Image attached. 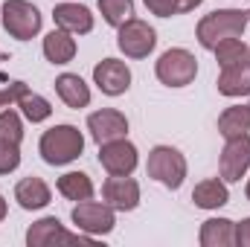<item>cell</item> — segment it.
Here are the masks:
<instances>
[{"label":"cell","mask_w":250,"mask_h":247,"mask_svg":"<svg viewBox=\"0 0 250 247\" xmlns=\"http://www.w3.org/2000/svg\"><path fill=\"white\" fill-rule=\"evenodd\" d=\"M84 151V134L76 125H53L38 140V154L47 166H67Z\"/></svg>","instance_id":"6da1fadb"},{"label":"cell","mask_w":250,"mask_h":247,"mask_svg":"<svg viewBox=\"0 0 250 247\" xmlns=\"http://www.w3.org/2000/svg\"><path fill=\"white\" fill-rule=\"evenodd\" d=\"M250 18L245 9H215L209 15H204L195 26V38L204 50H212L218 41L224 38H242L248 29Z\"/></svg>","instance_id":"7a4b0ae2"},{"label":"cell","mask_w":250,"mask_h":247,"mask_svg":"<svg viewBox=\"0 0 250 247\" xmlns=\"http://www.w3.org/2000/svg\"><path fill=\"white\" fill-rule=\"evenodd\" d=\"M146 172L151 181H157L166 189H181L187 181V157L175 148V145H154L148 151V163Z\"/></svg>","instance_id":"3957f363"},{"label":"cell","mask_w":250,"mask_h":247,"mask_svg":"<svg viewBox=\"0 0 250 247\" xmlns=\"http://www.w3.org/2000/svg\"><path fill=\"white\" fill-rule=\"evenodd\" d=\"M0 21H3V29L15 41H32L44 26V15L29 0H6L3 12H0Z\"/></svg>","instance_id":"277c9868"},{"label":"cell","mask_w":250,"mask_h":247,"mask_svg":"<svg viewBox=\"0 0 250 247\" xmlns=\"http://www.w3.org/2000/svg\"><path fill=\"white\" fill-rule=\"evenodd\" d=\"M154 76L166 87H187V84L195 82V76H198V59L189 50H184V47H172V50H166L157 59Z\"/></svg>","instance_id":"5b68a950"},{"label":"cell","mask_w":250,"mask_h":247,"mask_svg":"<svg viewBox=\"0 0 250 247\" xmlns=\"http://www.w3.org/2000/svg\"><path fill=\"white\" fill-rule=\"evenodd\" d=\"M70 218H73V224H76V230H82V233H87V236H108L114 227H117V209L114 206H108L105 201H79L76 206H73V212H70Z\"/></svg>","instance_id":"8992f818"},{"label":"cell","mask_w":250,"mask_h":247,"mask_svg":"<svg viewBox=\"0 0 250 247\" xmlns=\"http://www.w3.org/2000/svg\"><path fill=\"white\" fill-rule=\"evenodd\" d=\"M117 47L125 53V59H148L157 47V32L146 21L131 18L117 29Z\"/></svg>","instance_id":"52a82bcc"},{"label":"cell","mask_w":250,"mask_h":247,"mask_svg":"<svg viewBox=\"0 0 250 247\" xmlns=\"http://www.w3.org/2000/svg\"><path fill=\"white\" fill-rule=\"evenodd\" d=\"M56 242H62V245H90L93 236H87V233H82V230H79V233H67L64 224L56 215L38 218V221L26 230V245L29 247H47V245H56Z\"/></svg>","instance_id":"ba28073f"},{"label":"cell","mask_w":250,"mask_h":247,"mask_svg":"<svg viewBox=\"0 0 250 247\" xmlns=\"http://www.w3.org/2000/svg\"><path fill=\"white\" fill-rule=\"evenodd\" d=\"M250 169V134L233 137L224 143L218 157V175L224 184H239Z\"/></svg>","instance_id":"9c48e42d"},{"label":"cell","mask_w":250,"mask_h":247,"mask_svg":"<svg viewBox=\"0 0 250 247\" xmlns=\"http://www.w3.org/2000/svg\"><path fill=\"white\" fill-rule=\"evenodd\" d=\"M137 163H140V151L128 137H120V140H111V143L99 145V166L108 175H131L137 169Z\"/></svg>","instance_id":"30bf717a"},{"label":"cell","mask_w":250,"mask_h":247,"mask_svg":"<svg viewBox=\"0 0 250 247\" xmlns=\"http://www.w3.org/2000/svg\"><path fill=\"white\" fill-rule=\"evenodd\" d=\"M93 84L105 96H123L131 87V70L120 59H102L93 67Z\"/></svg>","instance_id":"8fae6325"},{"label":"cell","mask_w":250,"mask_h":247,"mask_svg":"<svg viewBox=\"0 0 250 247\" xmlns=\"http://www.w3.org/2000/svg\"><path fill=\"white\" fill-rule=\"evenodd\" d=\"M102 201L117 212H131L140 206V184L131 175H111L102 184Z\"/></svg>","instance_id":"7c38bea8"},{"label":"cell","mask_w":250,"mask_h":247,"mask_svg":"<svg viewBox=\"0 0 250 247\" xmlns=\"http://www.w3.org/2000/svg\"><path fill=\"white\" fill-rule=\"evenodd\" d=\"M87 131L99 145L120 140V137H128V117L117 108H99L87 117Z\"/></svg>","instance_id":"4fadbf2b"},{"label":"cell","mask_w":250,"mask_h":247,"mask_svg":"<svg viewBox=\"0 0 250 247\" xmlns=\"http://www.w3.org/2000/svg\"><path fill=\"white\" fill-rule=\"evenodd\" d=\"M53 21L59 29H67L73 35H87L93 29V12L82 3H56Z\"/></svg>","instance_id":"5bb4252c"},{"label":"cell","mask_w":250,"mask_h":247,"mask_svg":"<svg viewBox=\"0 0 250 247\" xmlns=\"http://www.w3.org/2000/svg\"><path fill=\"white\" fill-rule=\"evenodd\" d=\"M15 201H18L21 209L35 212V209H44V206L53 201V192H50V186H47L44 178L29 175V178L18 181V186H15Z\"/></svg>","instance_id":"9a60e30c"},{"label":"cell","mask_w":250,"mask_h":247,"mask_svg":"<svg viewBox=\"0 0 250 247\" xmlns=\"http://www.w3.org/2000/svg\"><path fill=\"white\" fill-rule=\"evenodd\" d=\"M53 87H56L59 99H62L67 108H73V111H82V108L90 105V84L79 73H62Z\"/></svg>","instance_id":"2e32d148"},{"label":"cell","mask_w":250,"mask_h":247,"mask_svg":"<svg viewBox=\"0 0 250 247\" xmlns=\"http://www.w3.org/2000/svg\"><path fill=\"white\" fill-rule=\"evenodd\" d=\"M41 50H44V59L50 64H70L76 59V38H73V32H67V29H53V32H47L44 35V44H41Z\"/></svg>","instance_id":"e0dca14e"},{"label":"cell","mask_w":250,"mask_h":247,"mask_svg":"<svg viewBox=\"0 0 250 247\" xmlns=\"http://www.w3.org/2000/svg\"><path fill=\"white\" fill-rule=\"evenodd\" d=\"M192 204L198 209H221L230 204V189L221 178H207L192 189Z\"/></svg>","instance_id":"ac0fdd59"},{"label":"cell","mask_w":250,"mask_h":247,"mask_svg":"<svg viewBox=\"0 0 250 247\" xmlns=\"http://www.w3.org/2000/svg\"><path fill=\"white\" fill-rule=\"evenodd\" d=\"M215 87H218L221 96H230V99L248 96L250 93V62L233 64V67H221Z\"/></svg>","instance_id":"d6986e66"},{"label":"cell","mask_w":250,"mask_h":247,"mask_svg":"<svg viewBox=\"0 0 250 247\" xmlns=\"http://www.w3.org/2000/svg\"><path fill=\"white\" fill-rule=\"evenodd\" d=\"M201 247H236V221L230 218H207L198 233Z\"/></svg>","instance_id":"ffe728a7"},{"label":"cell","mask_w":250,"mask_h":247,"mask_svg":"<svg viewBox=\"0 0 250 247\" xmlns=\"http://www.w3.org/2000/svg\"><path fill=\"white\" fill-rule=\"evenodd\" d=\"M218 134L224 140L250 134V105H230V108H224L221 117H218Z\"/></svg>","instance_id":"44dd1931"},{"label":"cell","mask_w":250,"mask_h":247,"mask_svg":"<svg viewBox=\"0 0 250 247\" xmlns=\"http://www.w3.org/2000/svg\"><path fill=\"white\" fill-rule=\"evenodd\" d=\"M59 195H64L67 201H87V198H93V181H90V175H84V172H64L62 178H59Z\"/></svg>","instance_id":"7402d4cb"},{"label":"cell","mask_w":250,"mask_h":247,"mask_svg":"<svg viewBox=\"0 0 250 247\" xmlns=\"http://www.w3.org/2000/svg\"><path fill=\"white\" fill-rule=\"evenodd\" d=\"M212 53H215L218 67H233V64H242L250 59V47L242 38H224L212 47Z\"/></svg>","instance_id":"603a6c76"},{"label":"cell","mask_w":250,"mask_h":247,"mask_svg":"<svg viewBox=\"0 0 250 247\" xmlns=\"http://www.w3.org/2000/svg\"><path fill=\"white\" fill-rule=\"evenodd\" d=\"M18 108H21V117L23 120H29L32 125L38 123H47L50 117H53V105L41 96V93H23L21 99H18Z\"/></svg>","instance_id":"cb8c5ba5"},{"label":"cell","mask_w":250,"mask_h":247,"mask_svg":"<svg viewBox=\"0 0 250 247\" xmlns=\"http://www.w3.org/2000/svg\"><path fill=\"white\" fill-rule=\"evenodd\" d=\"M102 21L114 29H120L125 21L134 18V0H99Z\"/></svg>","instance_id":"d4e9b609"},{"label":"cell","mask_w":250,"mask_h":247,"mask_svg":"<svg viewBox=\"0 0 250 247\" xmlns=\"http://www.w3.org/2000/svg\"><path fill=\"white\" fill-rule=\"evenodd\" d=\"M0 140L18 143V145H21V140H23V120H21V114L12 111V108H3V111H0Z\"/></svg>","instance_id":"484cf974"},{"label":"cell","mask_w":250,"mask_h":247,"mask_svg":"<svg viewBox=\"0 0 250 247\" xmlns=\"http://www.w3.org/2000/svg\"><path fill=\"white\" fill-rule=\"evenodd\" d=\"M21 166V145L0 140V175H12Z\"/></svg>","instance_id":"4316f807"},{"label":"cell","mask_w":250,"mask_h":247,"mask_svg":"<svg viewBox=\"0 0 250 247\" xmlns=\"http://www.w3.org/2000/svg\"><path fill=\"white\" fill-rule=\"evenodd\" d=\"M23 93H29L26 82H9L6 87H0V111L9 108V105H18V99H21Z\"/></svg>","instance_id":"83f0119b"},{"label":"cell","mask_w":250,"mask_h":247,"mask_svg":"<svg viewBox=\"0 0 250 247\" xmlns=\"http://www.w3.org/2000/svg\"><path fill=\"white\" fill-rule=\"evenodd\" d=\"M146 3V9L151 12V15H157V18H172V15H178V0H143Z\"/></svg>","instance_id":"f1b7e54d"},{"label":"cell","mask_w":250,"mask_h":247,"mask_svg":"<svg viewBox=\"0 0 250 247\" xmlns=\"http://www.w3.org/2000/svg\"><path fill=\"white\" fill-rule=\"evenodd\" d=\"M236 245L250 247V218H242V221L236 224Z\"/></svg>","instance_id":"f546056e"},{"label":"cell","mask_w":250,"mask_h":247,"mask_svg":"<svg viewBox=\"0 0 250 247\" xmlns=\"http://www.w3.org/2000/svg\"><path fill=\"white\" fill-rule=\"evenodd\" d=\"M201 3H204V0H178V15H181V12H195Z\"/></svg>","instance_id":"4dcf8cb0"},{"label":"cell","mask_w":250,"mask_h":247,"mask_svg":"<svg viewBox=\"0 0 250 247\" xmlns=\"http://www.w3.org/2000/svg\"><path fill=\"white\" fill-rule=\"evenodd\" d=\"M6 212H9V204H6V198H3V195H0V221H3V218H6Z\"/></svg>","instance_id":"1f68e13d"},{"label":"cell","mask_w":250,"mask_h":247,"mask_svg":"<svg viewBox=\"0 0 250 247\" xmlns=\"http://www.w3.org/2000/svg\"><path fill=\"white\" fill-rule=\"evenodd\" d=\"M245 195H248V201H250V181H248V186H245Z\"/></svg>","instance_id":"d6a6232c"},{"label":"cell","mask_w":250,"mask_h":247,"mask_svg":"<svg viewBox=\"0 0 250 247\" xmlns=\"http://www.w3.org/2000/svg\"><path fill=\"white\" fill-rule=\"evenodd\" d=\"M3 59H6V56H3V50H0V62H3Z\"/></svg>","instance_id":"836d02e7"},{"label":"cell","mask_w":250,"mask_h":247,"mask_svg":"<svg viewBox=\"0 0 250 247\" xmlns=\"http://www.w3.org/2000/svg\"><path fill=\"white\" fill-rule=\"evenodd\" d=\"M248 18H250V9H248Z\"/></svg>","instance_id":"e575fe53"},{"label":"cell","mask_w":250,"mask_h":247,"mask_svg":"<svg viewBox=\"0 0 250 247\" xmlns=\"http://www.w3.org/2000/svg\"><path fill=\"white\" fill-rule=\"evenodd\" d=\"M248 62H250V59H248Z\"/></svg>","instance_id":"d590c367"},{"label":"cell","mask_w":250,"mask_h":247,"mask_svg":"<svg viewBox=\"0 0 250 247\" xmlns=\"http://www.w3.org/2000/svg\"><path fill=\"white\" fill-rule=\"evenodd\" d=\"M248 105H250V102H248Z\"/></svg>","instance_id":"8d00e7d4"}]
</instances>
